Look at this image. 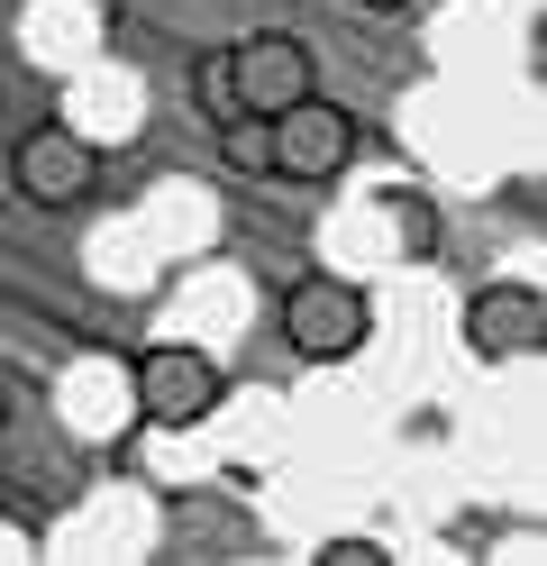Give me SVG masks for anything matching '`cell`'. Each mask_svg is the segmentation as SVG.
I'll return each instance as SVG.
<instances>
[{
  "label": "cell",
  "instance_id": "cell-2",
  "mask_svg": "<svg viewBox=\"0 0 547 566\" xmlns=\"http://www.w3.org/2000/svg\"><path fill=\"white\" fill-rule=\"evenodd\" d=\"M55 420H64V439H83V448H119L137 430V384L119 357H73L55 375Z\"/></svg>",
  "mask_w": 547,
  "mask_h": 566
},
{
  "label": "cell",
  "instance_id": "cell-9",
  "mask_svg": "<svg viewBox=\"0 0 547 566\" xmlns=\"http://www.w3.org/2000/svg\"><path fill=\"white\" fill-rule=\"evenodd\" d=\"M219 147H229V165L238 174H274V128H265V111H229V119H219Z\"/></svg>",
  "mask_w": 547,
  "mask_h": 566
},
{
  "label": "cell",
  "instance_id": "cell-11",
  "mask_svg": "<svg viewBox=\"0 0 547 566\" xmlns=\"http://www.w3.org/2000/svg\"><path fill=\"white\" fill-rule=\"evenodd\" d=\"M201 101H210V119H229V111H238V92H229V55H210V64H201Z\"/></svg>",
  "mask_w": 547,
  "mask_h": 566
},
{
  "label": "cell",
  "instance_id": "cell-12",
  "mask_svg": "<svg viewBox=\"0 0 547 566\" xmlns=\"http://www.w3.org/2000/svg\"><path fill=\"white\" fill-rule=\"evenodd\" d=\"M365 10H401V0H365Z\"/></svg>",
  "mask_w": 547,
  "mask_h": 566
},
{
  "label": "cell",
  "instance_id": "cell-1",
  "mask_svg": "<svg viewBox=\"0 0 547 566\" xmlns=\"http://www.w3.org/2000/svg\"><path fill=\"white\" fill-rule=\"evenodd\" d=\"M365 329H375V311H365V293L347 274H302L283 293V347L302 366H338L365 347Z\"/></svg>",
  "mask_w": 547,
  "mask_h": 566
},
{
  "label": "cell",
  "instance_id": "cell-4",
  "mask_svg": "<svg viewBox=\"0 0 547 566\" xmlns=\"http://www.w3.org/2000/svg\"><path fill=\"white\" fill-rule=\"evenodd\" d=\"M265 128H274V174H292V184H328V174L356 156V119L338 111V101H319V92L283 101Z\"/></svg>",
  "mask_w": 547,
  "mask_h": 566
},
{
  "label": "cell",
  "instance_id": "cell-5",
  "mask_svg": "<svg viewBox=\"0 0 547 566\" xmlns=\"http://www.w3.org/2000/svg\"><path fill=\"white\" fill-rule=\"evenodd\" d=\"M229 92H238V111H265V119H274L283 101L319 92V83H311V46L283 38V28H255V38L229 46Z\"/></svg>",
  "mask_w": 547,
  "mask_h": 566
},
{
  "label": "cell",
  "instance_id": "cell-6",
  "mask_svg": "<svg viewBox=\"0 0 547 566\" xmlns=\"http://www.w3.org/2000/svg\"><path fill=\"white\" fill-rule=\"evenodd\" d=\"M547 329V302H538V283H484V293L465 302V347L484 366H511V357H529Z\"/></svg>",
  "mask_w": 547,
  "mask_h": 566
},
{
  "label": "cell",
  "instance_id": "cell-3",
  "mask_svg": "<svg viewBox=\"0 0 547 566\" xmlns=\"http://www.w3.org/2000/svg\"><path fill=\"white\" fill-rule=\"evenodd\" d=\"M137 384V420H165V430H192V420L219 411V366L201 357V347H146V357L128 366Z\"/></svg>",
  "mask_w": 547,
  "mask_h": 566
},
{
  "label": "cell",
  "instance_id": "cell-8",
  "mask_svg": "<svg viewBox=\"0 0 547 566\" xmlns=\"http://www.w3.org/2000/svg\"><path fill=\"white\" fill-rule=\"evenodd\" d=\"M64 128L83 137V147H128L137 137V83L101 74V64H73L64 74Z\"/></svg>",
  "mask_w": 547,
  "mask_h": 566
},
{
  "label": "cell",
  "instance_id": "cell-7",
  "mask_svg": "<svg viewBox=\"0 0 547 566\" xmlns=\"http://www.w3.org/2000/svg\"><path fill=\"white\" fill-rule=\"evenodd\" d=\"M92 165H101V147H83L64 119L36 128V137H19V192L36 210H73V201L92 192Z\"/></svg>",
  "mask_w": 547,
  "mask_h": 566
},
{
  "label": "cell",
  "instance_id": "cell-10",
  "mask_svg": "<svg viewBox=\"0 0 547 566\" xmlns=\"http://www.w3.org/2000/svg\"><path fill=\"white\" fill-rule=\"evenodd\" d=\"M319 566H383V539H365V530H338V539H319Z\"/></svg>",
  "mask_w": 547,
  "mask_h": 566
}]
</instances>
